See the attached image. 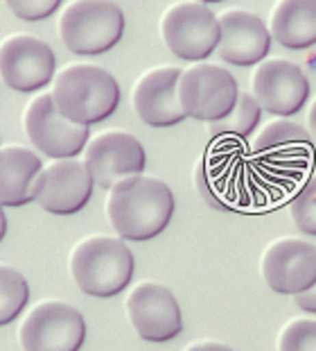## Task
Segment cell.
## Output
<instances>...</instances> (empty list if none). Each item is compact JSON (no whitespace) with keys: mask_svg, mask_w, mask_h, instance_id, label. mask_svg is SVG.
<instances>
[{"mask_svg":"<svg viewBox=\"0 0 316 351\" xmlns=\"http://www.w3.org/2000/svg\"><path fill=\"white\" fill-rule=\"evenodd\" d=\"M107 215L120 238L149 241L170 225L174 215V195L161 179L133 175L111 189Z\"/></svg>","mask_w":316,"mask_h":351,"instance_id":"1","label":"cell"},{"mask_svg":"<svg viewBox=\"0 0 316 351\" xmlns=\"http://www.w3.org/2000/svg\"><path fill=\"white\" fill-rule=\"evenodd\" d=\"M52 98L68 121L90 127L116 114L120 86L118 80L100 66L70 64L57 75Z\"/></svg>","mask_w":316,"mask_h":351,"instance_id":"2","label":"cell"},{"mask_svg":"<svg viewBox=\"0 0 316 351\" xmlns=\"http://www.w3.org/2000/svg\"><path fill=\"white\" fill-rule=\"evenodd\" d=\"M70 274L81 293L113 297L131 283L133 254L122 238L90 236L73 250Z\"/></svg>","mask_w":316,"mask_h":351,"instance_id":"3","label":"cell"},{"mask_svg":"<svg viewBox=\"0 0 316 351\" xmlns=\"http://www.w3.org/2000/svg\"><path fill=\"white\" fill-rule=\"evenodd\" d=\"M124 14L113 0H75L59 19V34L73 55H102L122 39Z\"/></svg>","mask_w":316,"mask_h":351,"instance_id":"4","label":"cell"},{"mask_svg":"<svg viewBox=\"0 0 316 351\" xmlns=\"http://www.w3.org/2000/svg\"><path fill=\"white\" fill-rule=\"evenodd\" d=\"M179 98L187 118L217 123L235 109L239 86L231 71L217 64L199 62L185 69L181 75Z\"/></svg>","mask_w":316,"mask_h":351,"instance_id":"5","label":"cell"},{"mask_svg":"<svg viewBox=\"0 0 316 351\" xmlns=\"http://www.w3.org/2000/svg\"><path fill=\"white\" fill-rule=\"evenodd\" d=\"M163 41L179 59L185 62H203L220 46V16L208 10L203 3H183L172 5L163 14L161 21Z\"/></svg>","mask_w":316,"mask_h":351,"instance_id":"6","label":"cell"},{"mask_svg":"<svg viewBox=\"0 0 316 351\" xmlns=\"http://www.w3.org/2000/svg\"><path fill=\"white\" fill-rule=\"evenodd\" d=\"M84 340V315L64 302L34 306L21 326L23 351H79Z\"/></svg>","mask_w":316,"mask_h":351,"instance_id":"7","label":"cell"},{"mask_svg":"<svg viewBox=\"0 0 316 351\" xmlns=\"http://www.w3.org/2000/svg\"><path fill=\"white\" fill-rule=\"evenodd\" d=\"M25 132L34 147L52 159H73L90 141L86 125H77L57 109L52 93H41L25 111Z\"/></svg>","mask_w":316,"mask_h":351,"instance_id":"8","label":"cell"},{"mask_svg":"<svg viewBox=\"0 0 316 351\" xmlns=\"http://www.w3.org/2000/svg\"><path fill=\"white\" fill-rule=\"evenodd\" d=\"M251 88L262 111L278 118L298 114L310 98V82L303 69L289 59H265L253 73Z\"/></svg>","mask_w":316,"mask_h":351,"instance_id":"9","label":"cell"},{"mask_svg":"<svg viewBox=\"0 0 316 351\" xmlns=\"http://www.w3.org/2000/svg\"><path fill=\"white\" fill-rule=\"evenodd\" d=\"M55 69V52L36 36L16 34L0 43V77L14 91L32 93L48 86Z\"/></svg>","mask_w":316,"mask_h":351,"instance_id":"10","label":"cell"},{"mask_svg":"<svg viewBox=\"0 0 316 351\" xmlns=\"http://www.w3.org/2000/svg\"><path fill=\"white\" fill-rule=\"evenodd\" d=\"M260 267L274 293L300 295L316 283V247L300 238H280L265 250Z\"/></svg>","mask_w":316,"mask_h":351,"instance_id":"11","label":"cell"},{"mask_svg":"<svg viewBox=\"0 0 316 351\" xmlns=\"http://www.w3.org/2000/svg\"><path fill=\"white\" fill-rule=\"evenodd\" d=\"M93 177L86 161L57 159L39 175L34 202L43 211L55 215H73L81 211L93 195Z\"/></svg>","mask_w":316,"mask_h":351,"instance_id":"12","label":"cell"},{"mask_svg":"<svg viewBox=\"0 0 316 351\" xmlns=\"http://www.w3.org/2000/svg\"><path fill=\"white\" fill-rule=\"evenodd\" d=\"M127 315L135 333L147 342H168L183 331L176 297L154 281L138 283L127 297Z\"/></svg>","mask_w":316,"mask_h":351,"instance_id":"13","label":"cell"},{"mask_svg":"<svg viewBox=\"0 0 316 351\" xmlns=\"http://www.w3.org/2000/svg\"><path fill=\"white\" fill-rule=\"evenodd\" d=\"M84 161L97 186L113 189L122 179L140 175L145 170L147 154L133 134L111 130L88 141Z\"/></svg>","mask_w":316,"mask_h":351,"instance_id":"14","label":"cell"},{"mask_svg":"<svg viewBox=\"0 0 316 351\" xmlns=\"http://www.w3.org/2000/svg\"><path fill=\"white\" fill-rule=\"evenodd\" d=\"M181 75L183 71L176 66H161L135 82L131 102L142 123L149 127H172L185 121L187 116L179 98Z\"/></svg>","mask_w":316,"mask_h":351,"instance_id":"15","label":"cell"},{"mask_svg":"<svg viewBox=\"0 0 316 351\" xmlns=\"http://www.w3.org/2000/svg\"><path fill=\"white\" fill-rule=\"evenodd\" d=\"M220 46L217 55L222 62L233 66H258L271 50V32L267 23L253 12L228 10L220 16Z\"/></svg>","mask_w":316,"mask_h":351,"instance_id":"16","label":"cell"},{"mask_svg":"<svg viewBox=\"0 0 316 351\" xmlns=\"http://www.w3.org/2000/svg\"><path fill=\"white\" fill-rule=\"evenodd\" d=\"M43 161L27 147H0V204L23 206L34 202Z\"/></svg>","mask_w":316,"mask_h":351,"instance_id":"17","label":"cell"},{"mask_svg":"<svg viewBox=\"0 0 316 351\" xmlns=\"http://www.w3.org/2000/svg\"><path fill=\"white\" fill-rule=\"evenodd\" d=\"M269 32L289 50L316 46V0H278L269 19Z\"/></svg>","mask_w":316,"mask_h":351,"instance_id":"18","label":"cell"},{"mask_svg":"<svg viewBox=\"0 0 316 351\" xmlns=\"http://www.w3.org/2000/svg\"><path fill=\"white\" fill-rule=\"evenodd\" d=\"M312 134L289 118H276L262 127L253 150L267 159H300L312 154Z\"/></svg>","mask_w":316,"mask_h":351,"instance_id":"19","label":"cell"},{"mask_svg":"<svg viewBox=\"0 0 316 351\" xmlns=\"http://www.w3.org/2000/svg\"><path fill=\"white\" fill-rule=\"evenodd\" d=\"M260 116H262V107H260V102L255 100V95L239 91L235 109H233L226 118H222V121L210 123V136L213 138H217V136L246 138L248 134L260 125Z\"/></svg>","mask_w":316,"mask_h":351,"instance_id":"20","label":"cell"},{"mask_svg":"<svg viewBox=\"0 0 316 351\" xmlns=\"http://www.w3.org/2000/svg\"><path fill=\"white\" fill-rule=\"evenodd\" d=\"M29 302L27 279L10 265H0V326L14 322Z\"/></svg>","mask_w":316,"mask_h":351,"instance_id":"21","label":"cell"},{"mask_svg":"<svg viewBox=\"0 0 316 351\" xmlns=\"http://www.w3.org/2000/svg\"><path fill=\"white\" fill-rule=\"evenodd\" d=\"M289 215L298 231L307 236H316V175H312L296 191L289 202Z\"/></svg>","mask_w":316,"mask_h":351,"instance_id":"22","label":"cell"},{"mask_svg":"<svg viewBox=\"0 0 316 351\" xmlns=\"http://www.w3.org/2000/svg\"><path fill=\"white\" fill-rule=\"evenodd\" d=\"M278 351H316V319H289L278 338Z\"/></svg>","mask_w":316,"mask_h":351,"instance_id":"23","label":"cell"},{"mask_svg":"<svg viewBox=\"0 0 316 351\" xmlns=\"http://www.w3.org/2000/svg\"><path fill=\"white\" fill-rule=\"evenodd\" d=\"M14 16L23 21H43L52 16L64 0H5Z\"/></svg>","mask_w":316,"mask_h":351,"instance_id":"24","label":"cell"},{"mask_svg":"<svg viewBox=\"0 0 316 351\" xmlns=\"http://www.w3.org/2000/svg\"><path fill=\"white\" fill-rule=\"evenodd\" d=\"M293 304H296L300 311L316 315V283H314L310 290H305V293L293 295Z\"/></svg>","mask_w":316,"mask_h":351,"instance_id":"25","label":"cell"},{"mask_svg":"<svg viewBox=\"0 0 316 351\" xmlns=\"http://www.w3.org/2000/svg\"><path fill=\"white\" fill-rule=\"evenodd\" d=\"M185 351H235V349H231L228 345L217 342V340H203V342H194V345H190Z\"/></svg>","mask_w":316,"mask_h":351,"instance_id":"26","label":"cell"},{"mask_svg":"<svg viewBox=\"0 0 316 351\" xmlns=\"http://www.w3.org/2000/svg\"><path fill=\"white\" fill-rule=\"evenodd\" d=\"M307 123H310V132H312V138L316 141V100L312 102V107H310V114H307Z\"/></svg>","mask_w":316,"mask_h":351,"instance_id":"27","label":"cell"},{"mask_svg":"<svg viewBox=\"0 0 316 351\" xmlns=\"http://www.w3.org/2000/svg\"><path fill=\"white\" fill-rule=\"evenodd\" d=\"M5 234H7V218H5L3 204H0V241L5 238Z\"/></svg>","mask_w":316,"mask_h":351,"instance_id":"28","label":"cell"},{"mask_svg":"<svg viewBox=\"0 0 316 351\" xmlns=\"http://www.w3.org/2000/svg\"><path fill=\"white\" fill-rule=\"evenodd\" d=\"M199 3H203V5H208V3H222V0H199Z\"/></svg>","mask_w":316,"mask_h":351,"instance_id":"29","label":"cell"}]
</instances>
